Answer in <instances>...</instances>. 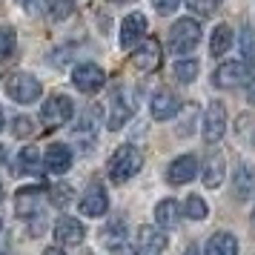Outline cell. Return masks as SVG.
<instances>
[{"mask_svg": "<svg viewBox=\"0 0 255 255\" xmlns=\"http://www.w3.org/2000/svg\"><path fill=\"white\" fill-rule=\"evenodd\" d=\"M83 224L78 218H69V215H63V218L55 224V238H58L60 247H78L83 241Z\"/></svg>", "mask_w": 255, "mask_h": 255, "instance_id": "cell-15", "label": "cell"}, {"mask_svg": "<svg viewBox=\"0 0 255 255\" xmlns=\"http://www.w3.org/2000/svg\"><path fill=\"white\" fill-rule=\"evenodd\" d=\"M227 132V106L221 101H212L207 106V115H204V140L207 143H218Z\"/></svg>", "mask_w": 255, "mask_h": 255, "instance_id": "cell-6", "label": "cell"}, {"mask_svg": "<svg viewBox=\"0 0 255 255\" xmlns=\"http://www.w3.org/2000/svg\"><path fill=\"white\" fill-rule=\"evenodd\" d=\"M14 46H17V35H14L12 26H0V60H9L12 58Z\"/></svg>", "mask_w": 255, "mask_h": 255, "instance_id": "cell-27", "label": "cell"}, {"mask_svg": "<svg viewBox=\"0 0 255 255\" xmlns=\"http://www.w3.org/2000/svg\"><path fill=\"white\" fill-rule=\"evenodd\" d=\"M204 255H238V238L232 232H215L209 235Z\"/></svg>", "mask_w": 255, "mask_h": 255, "instance_id": "cell-19", "label": "cell"}, {"mask_svg": "<svg viewBox=\"0 0 255 255\" xmlns=\"http://www.w3.org/2000/svg\"><path fill=\"white\" fill-rule=\"evenodd\" d=\"M195 175H198V158L195 155H181V158H175V161L169 163L166 181L172 186H184V184H189Z\"/></svg>", "mask_w": 255, "mask_h": 255, "instance_id": "cell-11", "label": "cell"}, {"mask_svg": "<svg viewBox=\"0 0 255 255\" xmlns=\"http://www.w3.org/2000/svg\"><path fill=\"white\" fill-rule=\"evenodd\" d=\"M0 129H3V109H0Z\"/></svg>", "mask_w": 255, "mask_h": 255, "instance_id": "cell-39", "label": "cell"}, {"mask_svg": "<svg viewBox=\"0 0 255 255\" xmlns=\"http://www.w3.org/2000/svg\"><path fill=\"white\" fill-rule=\"evenodd\" d=\"M17 3H20L23 9H32V6H37V0H17Z\"/></svg>", "mask_w": 255, "mask_h": 255, "instance_id": "cell-35", "label": "cell"}, {"mask_svg": "<svg viewBox=\"0 0 255 255\" xmlns=\"http://www.w3.org/2000/svg\"><path fill=\"white\" fill-rule=\"evenodd\" d=\"M166 250V238L158 227H149L143 224L138 230V238H135V255H161Z\"/></svg>", "mask_w": 255, "mask_h": 255, "instance_id": "cell-9", "label": "cell"}, {"mask_svg": "<svg viewBox=\"0 0 255 255\" xmlns=\"http://www.w3.org/2000/svg\"><path fill=\"white\" fill-rule=\"evenodd\" d=\"M247 101L255 106V75L250 78V81H247Z\"/></svg>", "mask_w": 255, "mask_h": 255, "instance_id": "cell-34", "label": "cell"}, {"mask_svg": "<svg viewBox=\"0 0 255 255\" xmlns=\"http://www.w3.org/2000/svg\"><path fill=\"white\" fill-rule=\"evenodd\" d=\"M109 209V198H106V189L104 186L92 184L86 189V195L81 198V215H89V218H101L106 215Z\"/></svg>", "mask_w": 255, "mask_h": 255, "instance_id": "cell-14", "label": "cell"}, {"mask_svg": "<svg viewBox=\"0 0 255 255\" xmlns=\"http://www.w3.org/2000/svg\"><path fill=\"white\" fill-rule=\"evenodd\" d=\"M83 255H92V253H83Z\"/></svg>", "mask_w": 255, "mask_h": 255, "instance_id": "cell-42", "label": "cell"}, {"mask_svg": "<svg viewBox=\"0 0 255 255\" xmlns=\"http://www.w3.org/2000/svg\"><path fill=\"white\" fill-rule=\"evenodd\" d=\"M218 3L221 0H186V6H189L192 12H198V14H212L215 9H218Z\"/></svg>", "mask_w": 255, "mask_h": 255, "instance_id": "cell-31", "label": "cell"}, {"mask_svg": "<svg viewBox=\"0 0 255 255\" xmlns=\"http://www.w3.org/2000/svg\"><path fill=\"white\" fill-rule=\"evenodd\" d=\"M43 204H46V195H43L40 186H23L17 192V198H14V209H17L20 218H35V215H40Z\"/></svg>", "mask_w": 255, "mask_h": 255, "instance_id": "cell-8", "label": "cell"}, {"mask_svg": "<svg viewBox=\"0 0 255 255\" xmlns=\"http://www.w3.org/2000/svg\"><path fill=\"white\" fill-rule=\"evenodd\" d=\"M49 201H52L55 207H66V204H72V186L69 184H55L52 186V192H49Z\"/></svg>", "mask_w": 255, "mask_h": 255, "instance_id": "cell-30", "label": "cell"}, {"mask_svg": "<svg viewBox=\"0 0 255 255\" xmlns=\"http://www.w3.org/2000/svg\"><path fill=\"white\" fill-rule=\"evenodd\" d=\"M129 63H132L138 72H155L158 66H161V43L152 40V37L143 40V43H138V49L132 52Z\"/></svg>", "mask_w": 255, "mask_h": 255, "instance_id": "cell-7", "label": "cell"}, {"mask_svg": "<svg viewBox=\"0 0 255 255\" xmlns=\"http://www.w3.org/2000/svg\"><path fill=\"white\" fill-rule=\"evenodd\" d=\"M43 166H46L49 172L63 175L72 166V149L66 143H52L46 149V155H43Z\"/></svg>", "mask_w": 255, "mask_h": 255, "instance_id": "cell-16", "label": "cell"}, {"mask_svg": "<svg viewBox=\"0 0 255 255\" xmlns=\"http://www.w3.org/2000/svg\"><path fill=\"white\" fill-rule=\"evenodd\" d=\"M250 227H253V232H255V209H253V221H250Z\"/></svg>", "mask_w": 255, "mask_h": 255, "instance_id": "cell-38", "label": "cell"}, {"mask_svg": "<svg viewBox=\"0 0 255 255\" xmlns=\"http://www.w3.org/2000/svg\"><path fill=\"white\" fill-rule=\"evenodd\" d=\"M247 66H244L241 60H227V63H221L218 69L212 72V83L218 86V89H235L238 83L247 81Z\"/></svg>", "mask_w": 255, "mask_h": 255, "instance_id": "cell-10", "label": "cell"}, {"mask_svg": "<svg viewBox=\"0 0 255 255\" xmlns=\"http://www.w3.org/2000/svg\"><path fill=\"white\" fill-rule=\"evenodd\" d=\"M32 132V121L29 118H17L14 121V135H29Z\"/></svg>", "mask_w": 255, "mask_h": 255, "instance_id": "cell-33", "label": "cell"}, {"mask_svg": "<svg viewBox=\"0 0 255 255\" xmlns=\"http://www.w3.org/2000/svg\"><path fill=\"white\" fill-rule=\"evenodd\" d=\"M0 201H3V186H0Z\"/></svg>", "mask_w": 255, "mask_h": 255, "instance_id": "cell-41", "label": "cell"}, {"mask_svg": "<svg viewBox=\"0 0 255 255\" xmlns=\"http://www.w3.org/2000/svg\"><path fill=\"white\" fill-rule=\"evenodd\" d=\"M238 49H241V63L247 69H255V32H253V26H244L241 29Z\"/></svg>", "mask_w": 255, "mask_h": 255, "instance_id": "cell-23", "label": "cell"}, {"mask_svg": "<svg viewBox=\"0 0 255 255\" xmlns=\"http://www.w3.org/2000/svg\"><path fill=\"white\" fill-rule=\"evenodd\" d=\"M112 3H132V0H112Z\"/></svg>", "mask_w": 255, "mask_h": 255, "instance_id": "cell-40", "label": "cell"}, {"mask_svg": "<svg viewBox=\"0 0 255 255\" xmlns=\"http://www.w3.org/2000/svg\"><path fill=\"white\" fill-rule=\"evenodd\" d=\"M152 6H155L161 14H172L175 9L181 6V0H152Z\"/></svg>", "mask_w": 255, "mask_h": 255, "instance_id": "cell-32", "label": "cell"}, {"mask_svg": "<svg viewBox=\"0 0 255 255\" xmlns=\"http://www.w3.org/2000/svg\"><path fill=\"white\" fill-rule=\"evenodd\" d=\"M184 215H186V218H192V221H204V218H207L209 209H207V204H204V198H201V195H189V198H186Z\"/></svg>", "mask_w": 255, "mask_h": 255, "instance_id": "cell-28", "label": "cell"}, {"mask_svg": "<svg viewBox=\"0 0 255 255\" xmlns=\"http://www.w3.org/2000/svg\"><path fill=\"white\" fill-rule=\"evenodd\" d=\"M155 221H158L161 230H175V227L181 224V207H178V201L163 198L161 204L155 207Z\"/></svg>", "mask_w": 255, "mask_h": 255, "instance_id": "cell-18", "label": "cell"}, {"mask_svg": "<svg viewBox=\"0 0 255 255\" xmlns=\"http://www.w3.org/2000/svg\"><path fill=\"white\" fill-rule=\"evenodd\" d=\"M184 255H201V253H198V247L192 244V247H186V253H184Z\"/></svg>", "mask_w": 255, "mask_h": 255, "instance_id": "cell-37", "label": "cell"}, {"mask_svg": "<svg viewBox=\"0 0 255 255\" xmlns=\"http://www.w3.org/2000/svg\"><path fill=\"white\" fill-rule=\"evenodd\" d=\"M201 23H198L195 17H181V20H175L172 29H169V52L175 55H189L192 49L201 43Z\"/></svg>", "mask_w": 255, "mask_h": 255, "instance_id": "cell-2", "label": "cell"}, {"mask_svg": "<svg viewBox=\"0 0 255 255\" xmlns=\"http://www.w3.org/2000/svg\"><path fill=\"white\" fill-rule=\"evenodd\" d=\"M72 112H75V106H72V101L66 95H52V98H46V104L40 106V121L49 129H55V127L69 124Z\"/></svg>", "mask_w": 255, "mask_h": 255, "instance_id": "cell-4", "label": "cell"}, {"mask_svg": "<svg viewBox=\"0 0 255 255\" xmlns=\"http://www.w3.org/2000/svg\"><path fill=\"white\" fill-rule=\"evenodd\" d=\"M43 255H63V250H60V247H49Z\"/></svg>", "mask_w": 255, "mask_h": 255, "instance_id": "cell-36", "label": "cell"}, {"mask_svg": "<svg viewBox=\"0 0 255 255\" xmlns=\"http://www.w3.org/2000/svg\"><path fill=\"white\" fill-rule=\"evenodd\" d=\"M255 189V175L250 166H238V172H235V198L238 201H247V198L253 195Z\"/></svg>", "mask_w": 255, "mask_h": 255, "instance_id": "cell-24", "label": "cell"}, {"mask_svg": "<svg viewBox=\"0 0 255 255\" xmlns=\"http://www.w3.org/2000/svg\"><path fill=\"white\" fill-rule=\"evenodd\" d=\"M72 83H75L78 92L92 95L106 83V72L101 69L98 63H78V66L72 69Z\"/></svg>", "mask_w": 255, "mask_h": 255, "instance_id": "cell-5", "label": "cell"}, {"mask_svg": "<svg viewBox=\"0 0 255 255\" xmlns=\"http://www.w3.org/2000/svg\"><path fill=\"white\" fill-rule=\"evenodd\" d=\"M224 175H227V161H224V155L215 152V155H209L207 163H204V186L207 189H218L224 184Z\"/></svg>", "mask_w": 255, "mask_h": 255, "instance_id": "cell-17", "label": "cell"}, {"mask_svg": "<svg viewBox=\"0 0 255 255\" xmlns=\"http://www.w3.org/2000/svg\"><path fill=\"white\" fill-rule=\"evenodd\" d=\"M17 169L26 175H40L43 172V158H40V152L37 146H23L20 155H17Z\"/></svg>", "mask_w": 255, "mask_h": 255, "instance_id": "cell-22", "label": "cell"}, {"mask_svg": "<svg viewBox=\"0 0 255 255\" xmlns=\"http://www.w3.org/2000/svg\"><path fill=\"white\" fill-rule=\"evenodd\" d=\"M149 109L155 121H169V118H175L181 112V98L175 92H169V89H161V92H155Z\"/></svg>", "mask_w": 255, "mask_h": 255, "instance_id": "cell-13", "label": "cell"}, {"mask_svg": "<svg viewBox=\"0 0 255 255\" xmlns=\"http://www.w3.org/2000/svg\"><path fill=\"white\" fill-rule=\"evenodd\" d=\"M198 69H201V63H198L195 58H186V60H178L172 66V75L181 83H192L198 78Z\"/></svg>", "mask_w": 255, "mask_h": 255, "instance_id": "cell-26", "label": "cell"}, {"mask_svg": "<svg viewBox=\"0 0 255 255\" xmlns=\"http://www.w3.org/2000/svg\"><path fill=\"white\" fill-rule=\"evenodd\" d=\"M140 166H143L140 149H135L132 143H124V146H118L115 155L109 158V178H112L115 184H127L129 178H135V175L140 172Z\"/></svg>", "mask_w": 255, "mask_h": 255, "instance_id": "cell-1", "label": "cell"}, {"mask_svg": "<svg viewBox=\"0 0 255 255\" xmlns=\"http://www.w3.org/2000/svg\"><path fill=\"white\" fill-rule=\"evenodd\" d=\"M232 40H235V35H232V26H227V23L215 26V32H212V37H209V52H212V58H221L224 52H230Z\"/></svg>", "mask_w": 255, "mask_h": 255, "instance_id": "cell-20", "label": "cell"}, {"mask_svg": "<svg viewBox=\"0 0 255 255\" xmlns=\"http://www.w3.org/2000/svg\"><path fill=\"white\" fill-rule=\"evenodd\" d=\"M6 92L12 98L14 104H35L37 98H40V81H37L35 75H29V72H14L9 75V81H6Z\"/></svg>", "mask_w": 255, "mask_h": 255, "instance_id": "cell-3", "label": "cell"}, {"mask_svg": "<svg viewBox=\"0 0 255 255\" xmlns=\"http://www.w3.org/2000/svg\"><path fill=\"white\" fill-rule=\"evenodd\" d=\"M101 238H104V244L109 247V250H118V247L124 244V238H127V224H124L121 218L109 221V224H106V230L101 232Z\"/></svg>", "mask_w": 255, "mask_h": 255, "instance_id": "cell-25", "label": "cell"}, {"mask_svg": "<svg viewBox=\"0 0 255 255\" xmlns=\"http://www.w3.org/2000/svg\"><path fill=\"white\" fill-rule=\"evenodd\" d=\"M132 112H135V106L129 104V101H124V95H115V101H112V112H109L106 127H109V129H121L129 118H132Z\"/></svg>", "mask_w": 255, "mask_h": 255, "instance_id": "cell-21", "label": "cell"}, {"mask_svg": "<svg viewBox=\"0 0 255 255\" xmlns=\"http://www.w3.org/2000/svg\"><path fill=\"white\" fill-rule=\"evenodd\" d=\"M46 9L55 20H66V17L75 12V3H72V0H46Z\"/></svg>", "mask_w": 255, "mask_h": 255, "instance_id": "cell-29", "label": "cell"}, {"mask_svg": "<svg viewBox=\"0 0 255 255\" xmlns=\"http://www.w3.org/2000/svg\"><path fill=\"white\" fill-rule=\"evenodd\" d=\"M146 35V17L140 12H132L124 17V23H121V46L124 49H132L140 43V37Z\"/></svg>", "mask_w": 255, "mask_h": 255, "instance_id": "cell-12", "label": "cell"}]
</instances>
